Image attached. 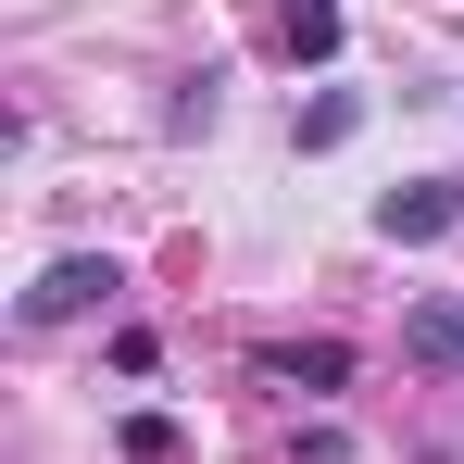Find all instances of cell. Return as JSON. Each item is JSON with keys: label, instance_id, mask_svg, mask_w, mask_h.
Wrapping results in <instances>:
<instances>
[{"label": "cell", "instance_id": "obj_1", "mask_svg": "<svg viewBox=\"0 0 464 464\" xmlns=\"http://www.w3.org/2000/svg\"><path fill=\"white\" fill-rule=\"evenodd\" d=\"M464 227V176H414V188H377V238L389 251H427V238Z\"/></svg>", "mask_w": 464, "mask_h": 464}, {"label": "cell", "instance_id": "obj_2", "mask_svg": "<svg viewBox=\"0 0 464 464\" xmlns=\"http://www.w3.org/2000/svg\"><path fill=\"white\" fill-rule=\"evenodd\" d=\"M113 289H126V276H113L101 251H63V264H51V276L25 289V326H76V314H101Z\"/></svg>", "mask_w": 464, "mask_h": 464}, {"label": "cell", "instance_id": "obj_3", "mask_svg": "<svg viewBox=\"0 0 464 464\" xmlns=\"http://www.w3.org/2000/svg\"><path fill=\"white\" fill-rule=\"evenodd\" d=\"M401 352H414L427 377H464V289H427V302L401 314Z\"/></svg>", "mask_w": 464, "mask_h": 464}, {"label": "cell", "instance_id": "obj_4", "mask_svg": "<svg viewBox=\"0 0 464 464\" xmlns=\"http://www.w3.org/2000/svg\"><path fill=\"white\" fill-rule=\"evenodd\" d=\"M264 377H289V389H352V352H339V339H302V352H264Z\"/></svg>", "mask_w": 464, "mask_h": 464}, {"label": "cell", "instance_id": "obj_5", "mask_svg": "<svg viewBox=\"0 0 464 464\" xmlns=\"http://www.w3.org/2000/svg\"><path fill=\"white\" fill-rule=\"evenodd\" d=\"M276 38H289V63H326V51H339V0H289Z\"/></svg>", "mask_w": 464, "mask_h": 464}, {"label": "cell", "instance_id": "obj_6", "mask_svg": "<svg viewBox=\"0 0 464 464\" xmlns=\"http://www.w3.org/2000/svg\"><path fill=\"white\" fill-rule=\"evenodd\" d=\"M113 440H126V464H188V427L176 414H126Z\"/></svg>", "mask_w": 464, "mask_h": 464}, {"label": "cell", "instance_id": "obj_7", "mask_svg": "<svg viewBox=\"0 0 464 464\" xmlns=\"http://www.w3.org/2000/svg\"><path fill=\"white\" fill-rule=\"evenodd\" d=\"M352 126H364V101H352V88H326V101H302V151H339Z\"/></svg>", "mask_w": 464, "mask_h": 464}]
</instances>
